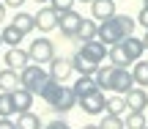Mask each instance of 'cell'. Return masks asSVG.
Here are the masks:
<instances>
[{"label":"cell","instance_id":"9a60e30c","mask_svg":"<svg viewBox=\"0 0 148 129\" xmlns=\"http://www.w3.org/2000/svg\"><path fill=\"white\" fill-rule=\"evenodd\" d=\"M126 104H129V110H145L148 107V91L145 88H132L126 93Z\"/></svg>","mask_w":148,"mask_h":129},{"label":"cell","instance_id":"603a6c76","mask_svg":"<svg viewBox=\"0 0 148 129\" xmlns=\"http://www.w3.org/2000/svg\"><path fill=\"white\" fill-rule=\"evenodd\" d=\"M22 36H25V33H22L19 27L14 25V22L3 27V41L8 44V47H19V44H22Z\"/></svg>","mask_w":148,"mask_h":129},{"label":"cell","instance_id":"8d00e7d4","mask_svg":"<svg viewBox=\"0 0 148 129\" xmlns=\"http://www.w3.org/2000/svg\"><path fill=\"white\" fill-rule=\"evenodd\" d=\"M77 3H93V0H77Z\"/></svg>","mask_w":148,"mask_h":129},{"label":"cell","instance_id":"4dcf8cb0","mask_svg":"<svg viewBox=\"0 0 148 129\" xmlns=\"http://www.w3.org/2000/svg\"><path fill=\"white\" fill-rule=\"evenodd\" d=\"M47 129H71V126L66 124V121H60V118H58V121H49V124H47Z\"/></svg>","mask_w":148,"mask_h":129},{"label":"cell","instance_id":"f35d334b","mask_svg":"<svg viewBox=\"0 0 148 129\" xmlns=\"http://www.w3.org/2000/svg\"><path fill=\"white\" fill-rule=\"evenodd\" d=\"M0 44H5V41H3V33H0Z\"/></svg>","mask_w":148,"mask_h":129},{"label":"cell","instance_id":"74e56055","mask_svg":"<svg viewBox=\"0 0 148 129\" xmlns=\"http://www.w3.org/2000/svg\"><path fill=\"white\" fill-rule=\"evenodd\" d=\"M36 3H38V5H41V3H49V0H36Z\"/></svg>","mask_w":148,"mask_h":129},{"label":"cell","instance_id":"d4e9b609","mask_svg":"<svg viewBox=\"0 0 148 129\" xmlns=\"http://www.w3.org/2000/svg\"><path fill=\"white\" fill-rule=\"evenodd\" d=\"M132 74H134V82L140 88H148V60H134Z\"/></svg>","mask_w":148,"mask_h":129},{"label":"cell","instance_id":"f1b7e54d","mask_svg":"<svg viewBox=\"0 0 148 129\" xmlns=\"http://www.w3.org/2000/svg\"><path fill=\"white\" fill-rule=\"evenodd\" d=\"M74 3H77V0H49V5H52L58 14H63V11H71V8H74Z\"/></svg>","mask_w":148,"mask_h":129},{"label":"cell","instance_id":"ab89813d","mask_svg":"<svg viewBox=\"0 0 148 129\" xmlns=\"http://www.w3.org/2000/svg\"><path fill=\"white\" fill-rule=\"evenodd\" d=\"M143 5H145V8H148V0H143Z\"/></svg>","mask_w":148,"mask_h":129},{"label":"cell","instance_id":"ac0fdd59","mask_svg":"<svg viewBox=\"0 0 148 129\" xmlns=\"http://www.w3.org/2000/svg\"><path fill=\"white\" fill-rule=\"evenodd\" d=\"M107 58H110L112 66H126V69H129V63H134V60L129 58V52H126V47H123V44H112Z\"/></svg>","mask_w":148,"mask_h":129},{"label":"cell","instance_id":"83f0119b","mask_svg":"<svg viewBox=\"0 0 148 129\" xmlns=\"http://www.w3.org/2000/svg\"><path fill=\"white\" fill-rule=\"evenodd\" d=\"M99 129H126L121 115H112V113H104V118L99 121Z\"/></svg>","mask_w":148,"mask_h":129},{"label":"cell","instance_id":"5bb4252c","mask_svg":"<svg viewBox=\"0 0 148 129\" xmlns=\"http://www.w3.org/2000/svg\"><path fill=\"white\" fill-rule=\"evenodd\" d=\"M90 11H93V19H99V22H104V19H110V16L118 14L115 11V0H93V3H90Z\"/></svg>","mask_w":148,"mask_h":129},{"label":"cell","instance_id":"d6986e66","mask_svg":"<svg viewBox=\"0 0 148 129\" xmlns=\"http://www.w3.org/2000/svg\"><path fill=\"white\" fill-rule=\"evenodd\" d=\"M19 110H16L14 104V93L8 91H0V118H11V115H16Z\"/></svg>","mask_w":148,"mask_h":129},{"label":"cell","instance_id":"6da1fadb","mask_svg":"<svg viewBox=\"0 0 148 129\" xmlns=\"http://www.w3.org/2000/svg\"><path fill=\"white\" fill-rule=\"evenodd\" d=\"M134 25H137V19H132L129 14H115V16H110V19L99 22V38L107 47L123 44L129 36H134Z\"/></svg>","mask_w":148,"mask_h":129},{"label":"cell","instance_id":"836d02e7","mask_svg":"<svg viewBox=\"0 0 148 129\" xmlns=\"http://www.w3.org/2000/svg\"><path fill=\"white\" fill-rule=\"evenodd\" d=\"M3 19H5V5L0 3V22H3Z\"/></svg>","mask_w":148,"mask_h":129},{"label":"cell","instance_id":"52a82bcc","mask_svg":"<svg viewBox=\"0 0 148 129\" xmlns=\"http://www.w3.org/2000/svg\"><path fill=\"white\" fill-rule=\"evenodd\" d=\"M33 16H36V30H41V33L55 30V27H58V22H60V14L52 8V5H41Z\"/></svg>","mask_w":148,"mask_h":129},{"label":"cell","instance_id":"7c38bea8","mask_svg":"<svg viewBox=\"0 0 148 129\" xmlns=\"http://www.w3.org/2000/svg\"><path fill=\"white\" fill-rule=\"evenodd\" d=\"M71 63H74V71H79V74H90V77H96V71H99V63L96 60H90L85 52H74L71 55Z\"/></svg>","mask_w":148,"mask_h":129},{"label":"cell","instance_id":"7402d4cb","mask_svg":"<svg viewBox=\"0 0 148 129\" xmlns=\"http://www.w3.org/2000/svg\"><path fill=\"white\" fill-rule=\"evenodd\" d=\"M11 22H14V25L19 27L22 33H30V30H36V16H33V14H25V11H16Z\"/></svg>","mask_w":148,"mask_h":129},{"label":"cell","instance_id":"4316f807","mask_svg":"<svg viewBox=\"0 0 148 129\" xmlns=\"http://www.w3.org/2000/svg\"><path fill=\"white\" fill-rule=\"evenodd\" d=\"M123 124H126V129H145V126H148L143 110H129L126 118H123Z\"/></svg>","mask_w":148,"mask_h":129},{"label":"cell","instance_id":"ffe728a7","mask_svg":"<svg viewBox=\"0 0 148 129\" xmlns=\"http://www.w3.org/2000/svg\"><path fill=\"white\" fill-rule=\"evenodd\" d=\"M107 113H112V115H123V113H129L126 96H123V93H115V96H107Z\"/></svg>","mask_w":148,"mask_h":129},{"label":"cell","instance_id":"8992f818","mask_svg":"<svg viewBox=\"0 0 148 129\" xmlns=\"http://www.w3.org/2000/svg\"><path fill=\"white\" fill-rule=\"evenodd\" d=\"M82 19H85V16H79L74 8H71V11H63V14H60V22H58L60 36L74 38V41H77V33H79V27H82Z\"/></svg>","mask_w":148,"mask_h":129},{"label":"cell","instance_id":"f546056e","mask_svg":"<svg viewBox=\"0 0 148 129\" xmlns=\"http://www.w3.org/2000/svg\"><path fill=\"white\" fill-rule=\"evenodd\" d=\"M137 25H143L145 30H148V8H145V5L140 8V14H137Z\"/></svg>","mask_w":148,"mask_h":129},{"label":"cell","instance_id":"60d3db41","mask_svg":"<svg viewBox=\"0 0 148 129\" xmlns=\"http://www.w3.org/2000/svg\"><path fill=\"white\" fill-rule=\"evenodd\" d=\"M0 3H3V0H0Z\"/></svg>","mask_w":148,"mask_h":129},{"label":"cell","instance_id":"d6a6232c","mask_svg":"<svg viewBox=\"0 0 148 129\" xmlns=\"http://www.w3.org/2000/svg\"><path fill=\"white\" fill-rule=\"evenodd\" d=\"M22 3H27V0H3V5H8V8H16L19 11V5Z\"/></svg>","mask_w":148,"mask_h":129},{"label":"cell","instance_id":"7a4b0ae2","mask_svg":"<svg viewBox=\"0 0 148 129\" xmlns=\"http://www.w3.org/2000/svg\"><path fill=\"white\" fill-rule=\"evenodd\" d=\"M96 82H99V88H110L112 93H123V96L137 85L132 69H126V66H99Z\"/></svg>","mask_w":148,"mask_h":129},{"label":"cell","instance_id":"44dd1931","mask_svg":"<svg viewBox=\"0 0 148 129\" xmlns=\"http://www.w3.org/2000/svg\"><path fill=\"white\" fill-rule=\"evenodd\" d=\"M123 47H126V52H129V58H132V60H140V58H143V52H145V41H143V38H137V36H129L126 41H123Z\"/></svg>","mask_w":148,"mask_h":129},{"label":"cell","instance_id":"e0dca14e","mask_svg":"<svg viewBox=\"0 0 148 129\" xmlns=\"http://www.w3.org/2000/svg\"><path fill=\"white\" fill-rule=\"evenodd\" d=\"M14 93V104H16V110H19V113H27V110L33 107V96H36V93L33 91H27V88H16V91H11Z\"/></svg>","mask_w":148,"mask_h":129},{"label":"cell","instance_id":"cb8c5ba5","mask_svg":"<svg viewBox=\"0 0 148 129\" xmlns=\"http://www.w3.org/2000/svg\"><path fill=\"white\" fill-rule=\"evenodd\" d=\"M90 38H99V25L90 22V19H82V27H79V33H77V41L82 44V41H90Z\"/></svg>","mask_w":148,"mask_h":129},{"label":"cell","instance_id":"2e32d148","mask_svg":"<svg viewBox=\"0 0 148 129\" xmlns=\"http://www.w3.org/2000/svg\"><path fill=\"white\" fill-rule=\"evenodd\" d=\"M22 85V80H19V71H14V69H8L5 66L3 71H0V91H16V88Z\"/></svg>","mask_w":148,"mask_h":129},{"label":"cell","instance_id":"8fae6325","mask_svg":"<svg viewBox=\"0 0 148 129\" xmlns=\"http://www.w3.org/2000/svg\"><path fill=\"white\" fill-rule=\"evenodd\" d=\"M5 66L14 71H22L25 66H30V52L27 49H19V47H11L5 52Z\"/></svg>","mask_w":148,"mask_h":129},{"label":"cell","instance_id":"9c48e42d","mask_svg":"<svg viewBox=\"0 0 148 129\" xmlns=\"http://www.w3.org/2000/svg\"><path fill=\"white\" fill-rule=\"evenodd\" d=\"M79 52H85L90 60H96V63L101 66V60L110 55V47H107L101 38H90V41H82V44H79Z\"/></svg>","mask_w":148,"mask_h":129},{"label":"cell","instance_id":"5b68a950","mask_svg":"<svg viewBox=\"0 0 148 129\" xmlns=\"http://www.w3.org/2000/svg\"><path fill=\"white\" fill-rule=\"evenodd\" d=\"M27 52H30V60L33 63H52L55 60V44L49 41V38H44V36H38V38H33L30 41V47H27Z\"/></svg>","mask_w":148,"mask_h":129},{"label":"cell","instance_id":"4fadbf2b","mask_svg":"<svg viewBox=\"0 0 148 129\" xmlns=\"http://www.w3.org/2000/svg\"><path fill=\"white\" fill-rule=\"evenodd\" d=\"M71 88H74V93H77V102L82 96H88V93H93V91H101L99 82H96V77H90V74H79Z\"/></svg>","mask_w":148,"mask_h":129},{"label":"cell","instance_id":"277c9868","mask_svg":"<svg viewBox=\"0 0 148 129\" xmlns=\"http://www.w3.org/2000/svg\"><path fill=\"white\" fill-rule=\"evenodd\" d=\"M19 80H22V88H27V91H33L38 96V91L44 88V82L49 80V71L44 69L41 63L36 66H25V69L19 71Z\"/></svg>","mask_w":148,"mask_h":129},{"label":"cell","instance_id":"ba28073f","mask_svg":"<svg viewBox=\"0 0 148 129\" xmlns=\"http://www.w3.org/2000/svg\"><path fill=\"white\" fill-rule=\"evenodd\" d=\"M77 104H79V110H82V113H88V115L107 113V96H104L101 91H93V93H88V96H82Z\"/></svg>","mask_w":148,"mask_h":129},{"label":"cell","instance_id":"1f68e13d","mask_svg":"<svg viewBox=\"0 0 148 129\" xmlns=\"http://www.w3.org/2000/svg\"><path fill=\"white\" fill-rule=\"evenodd\" d=\"M0 129H16V121H11V118H0Z\"/></svg>","mask_w":148,"mask_h":129},{"label":"cell","instance_id":"3957f363","mask_svg":"<svg viewBox=\"0 0 148 129\" xmlns=\"http://www.w3.org/2000/svg\"><path fill=\"white\" fill-rule=\"evenodd\" d=\"M38 96H41L55 113H69V110L77 107V93H74V88H66V82H58V80H52V77L44 82Z\"/></svg>","mask_w":148,"mask_h":129},{"label":"cell","instance_id":"484cf974","mask_svg":"<svg viewBox=\"0 0 148 129\" xmlns=\"http://www.w3.org/2000/svg\"><path fill=\"white\" fill-rule=\"evenodd\" d=\"M16 129H41V118H38L36 113H19V118H16Z\"/></svg>","mask_w":148,"mask_h":129},{"label":"cell","instance_id":"b9f144b4","mask_svg":"<svg viewBox=\"0 0 148 129\" xmlns=\"http://www.w3.org/2000/svg\"><path fill=\"white\" fill-rule=\"evenodd\" d=\"M145 129H148V126H145Z\"/></svg>","mask_w":148,"mask_h":129},{"label":"cell","instance_id":"e575fe53","mask_svg":"<svg viewBox=\"0 0 148 129\" xmlns=\"http://www.w3.org/2000/svg\"><path fill=\"white\" fill-rule=\"evenodd\" d=\"M82 129H99V124H85Z\"/></svg>","mask_w":148,"mask_h":129},{"label":"cell","instance_id":"d590c367","mask_svg":"<svg viewBox=\"0 0 148 129\" xmlns=\"http://www.w3.org/2000/svg\"><path fill=\"white\" fill-rule=\"evenodd\" d=\"M143 41H145V49H148V30H145V36H143Z\"/></svg>","mask_w":148,"mask_h":129},{"label":"cell","instance_id":"30bf717a","mask_svg":"<svg viewBox=\"0 0 148 129\" xmlns=\"http://www.w3.org/2000/svg\"><path fill=\"white\" fill-rule=\"evenodd\" d=\"M71 71H74L71 58H55L52 63H49V77L58 80V82H66V80L71 77Z\"/></svg>","mask_w":148,"mask_h":129}]
</instances>
